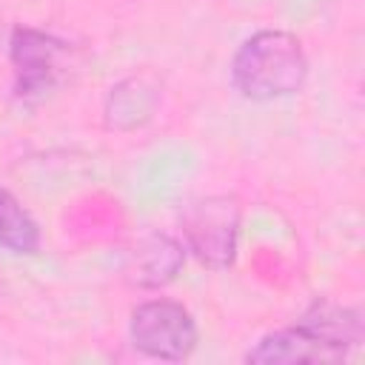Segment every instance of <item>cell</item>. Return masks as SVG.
Returning <instances> with one entry per match:
<instances>
[{
	"label": "cell",
	"instance_id": "cell-8",
	"mask_svg": "<svg viewBox=\"0 0 365 365\" xmlns=\"http://www.w3.org/2000/svg\"><path fill=\"white\" fill-rule=\"evenodd\" d=\"M117 91H123V94L128 97V103H123V100H111V97H108L106 114H108V123H111V125L120 128L123 117H131V120H128V128H134V125H140L143 120L151 117L154 103H157V94H154V91H143V83H140L137 77L120 83Z\"/></svg>",
	"mask_w": 365,
	"mask_h": 365
},
{
	"label": "cell",
	"instance_id": "cell-4",
	"mask_svg": "<svg viewBox=\"0 0 365 365\" xmlns=\"http://www.w3.org/2000/svg\"><path fill=\"white\" fill-rule=\"evenodd\" d=\"M128 339L134 351L160 362H182L194 354L200 331L194 314L177 299H145L131 308Z\"/></svg>",
	"mask_w": 365,
	"mask_h": 365
},
{
	"label": "cell",
	"instance_id": "cell-3",
	"mask_svg": "<svg viewBox=\"0 0 365 365\" xmlns=\"http://www.w3.org/2000/svg\"><path fill=\"white\" fill-rule=\"evenodd\" d=\"M182 245L205 268L225 271L237 259L240 202L231 194L194 197L180 208Z\"/></svg>",
	"mask_w": 365,
	"mask_h": 365
},
{
	"label": "cell",
	"instance_id": "cell-1",
	"mask_svg": "<svg viewBox=\"0 0 365 365\" xmlns=\"http://www.w3.org/2000/svg\"><path fill=\"white\" fill-rule=\"evenodd\" d=\"M362 342V314L351 305L314 299L305 314L285 328L265 334L248 354L254 365H294V362H339Z\"/></svg>",
	"mask_w": 365,
	"mask_h": 365
},
{
	"label": "cell",
	"instance_id": "cell-5",
	"mask_svg": "<svg viewBox=\"0 0 365 365\" xmlns=\"http://www.w3.org/2000/svg\"><path fill=\"white\" fill-rule=\"evenodd\" d=\"M68 51V43L34 29L17 26L9 37V60L14 68V97L17 100H37L48 94L60 74V57Z\"/></svg>",
	"mask_w": 365,
	"mask_h": 365
},
{
	"label": "cell",
	"instance_id": "cell-7",
	"mask_svg": "<svg viewBox=\"0 0 365 365\" xmlns=\"http://www.w3.org/2000/svg\"><path fill=\"white\" fill-rule=\"evenodd\" d=\"M40 225L31 211L0 185V248L17 257H31L40 251Z\"/></svg>",
	"mask_w": 365,
	"mask_h": 365
},
{
	"label": "cell",
	"instance_id": "cell-6",
	"mask_svg": "<svg viewBox=\"0 0 365 365\" xmlns=\"http://www.w3.org/2000/svg\"><path fill=\"white\" fill-rule=\"evenodd\" d=\"M182 265H185V245L168 234L151 231L134 245L125 274L140 288H163L177 279Z\"/></svg>",
	"mask_w": 365,
	"mask_h": 365
},
{
	"label": "cell",
	"instance_id": "cell-2",
	"mask_svg": "<svg viewBox=\"0 0 365 365\" xmlns=\"http://www.w3.org/2000/svg\"><path fill=\"white\" fill-rule=\"evenodd\" d=\"M308 80L302 40L285 29H259L231 57V86L251 103H271L299 94Z\"/></svg>",
	"mask_w": 365,
	"mask_h": 365
}]
</instances>
